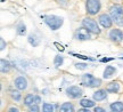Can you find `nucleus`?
I'll return each mask as SVG.
<instances>
[{
    "label": "nucleus",
    "mask_w": 123,
    "mask_h": 112,
    "mask_svg": "<svg viewBox=\"0 0 123 112\" xmlns=\"http://www.w3.org/2000/svg\"><path fill=\"white\" fill-rule=\"evenodd\" d=\"M8 112H19L18 108H15V106H12V108L8 110Z\"/></svg>",
    "instance_id": "c85d7f7f"
},
{
    "label": "nucleus",
    "mask_w": 123,
    "mask_h": 112,
    "mask_svg": "<svg viewBox=\"0 0 123 112\" xmlns=\"http://www.w3.org/2000/svg\"><path fill=\"white\" fill-rule=\"evenodd\" d=\"M81 94H82V89L78 86H71L66 89V95L70 96L71 99H76V97L81 96Z\"/></svg>",
    "instance_id": "1a4fd4ad"
},
{
    "label": "nucleus",
    "mask_w": 123,
    "mask_h": 112,
    "mask_svg": "<svg viewBox=\"0 0 123 112\" xmlns=\"http://www.w3.org/2000/svg\"><path fill=\"white\" fill-rule=\"evenodd\" d=\"M101 10L100 0H87L86 1V12L89 16H96Z\"/></svg>",
    "instance_id": "20e7f679"
},
{
    "label": "nucleus",
    "mask_w": 123,
    "mask_h": 112,
    "mask_svg": "<svg viewBox=\"0 0 123 112\" xmlns=\"http://www.w3.org/2000/svg\"><path fill=\"white\" fill-rule=\"evenodd\" d=\"M6 46H7V44L5 42L4 38H1V39H0V49H1V50H4Z\"/></svg>",
    "instance_id": "a878e982"
},
{
    "label": "nucleus",
    "mask_w": 123,
    "mask_h": 112,
    "mask_svg": "<svg viewBox=\"0 0 123 112\" xmlns=\"http://www.w3.org/2000/svg\"><path fill=\"white\" fill-rule=\"evenodd\" d=\"M0 64H1V73H7V72H9V70H10V63L8 62V61H6V59H1L0 61Z\"/></svg>",
    "instance_id": "a211bd4d"
},
{
    "label": "nucleus",
    "mask_w": 123,
    "mask_h": 112,
    "mask_svg": "<svg viewBox=\"0 0 123 112\" xmlns=\"http://www.w3.org/2000/svg\"><path fill=\"white\" fill-rule=\"evenodd\" d=\"M98 23L101 25V27L104 29H111L113 26V20L110 16V14L106 13H101L98 15Z\"/></svg>",
    "instance_id": "0eeeda50"
},
{
    "label": "nucleus",
    "mask_w": 123,
    "mask_h": 112,
    "mask_svg": "<svg viewBox=\"0 0 123 112\" xmlns=\"http://www.w3.org/2000/svg\"><path fill=\"white\" fill-rule=\"evenodd\" d=\"M29 112H40V108L38 104H32L29 108Z\"/></svg>",
    "instance_id": "b1692460"
},
{
    "label": "nucleus",
    "mask_w": 123,
    "mask_h": 112,
    "mask_svg": "<svg viewBox=\"0 0 123 112\" xmlns=\"http://www.w3.org/2000/svg\"><path fill=\"white\" fill-rule=\"evenodd\" d=\"M5 1H6V0H1V2H5Z\"/></svg>",
    "instance_id": "72a5a7b5"
},
{
    "label": "nucleus",
    "mask_w": 123,
    "mask_h": 112,
    "mask_svg": "<svg viewBox=\"0 0 123 112\" xmlns=\"http://www.w3.org/2000/svg\"><path fill=\"white\" fill-rule=\"evenodd\" d=\"M95 112H106V110L104 108H101V106H95Z\"/></svg>",
    "instance_id": "bb28decb"
},
{
    "label": "nucleus",
    "mask_w": 123,
    "mask_h": 112,
    "mask_svg": "<svg viewBox=\"0 0 123 112\" xmlns=\"http://www.w3.org/2000/svg\"><path fill=\"white\" fill-rule=\"evenodd\" d=\"M41 18L47 24V26L53 31L61 29L63 23H64V18L62 16H58V15H43V16H41Z\"/></svg>",
    "instance_id": "f257e3e1"
},
{
    "label": "nucleus",
    "mask_w": 123,
    "mask_h": 112,
    "mask_svg": "<svg viewBox=\"0 0 123 112\" xmlns=\"http://www.w3.org/2000/svg\"><path fill=\"white\" fill-rule=\"evenodd\" d=\"M113 1H114L115 4H116V2H117V1H122V0H113Z\"/></svg>",
    "instance_id": "473e14b6"
},
{
    "label": "nucleus",
    "mask_w": 123,
    "mask_h": 112,
    "mask_svg": "<svg viewBox=\"0 0 123 112\" xmlns=\"http://www.w3.org/2000/svg\"><path fill=\"white\" fill-rule=\"evenodd\" d=\"M106 90H107V93H119L120 90V84L119 82H111L107 85L106 87Z\"/></svg>",
    "instance_id": "ddd939ff"
},
{
    "label": "nucleus",
    "mask_w": 123,
    "mask_h": 112,
    "mask_svg": "<svg viewBox=\"0 0 123 112\" xmlns=\"http://www.w3.org/2000/svg\"><path fill=\"white\" fill-rule=\"evenodd\" d=\"M115 72H116V69L114 66H112V65H108V66H106V69L104 70V78L107 79V78H110L114 74Z\"/></svg>",
    "instance_id": "dca6fc26"
},
{
    "label": "nucleus",
    "mask_w": 123,
    "mask_h": 112,
    "mask_svg": "<svg viewBox=\"0 0 123 112\" xmlns=\"http://www.w3.org/2000/svg\"><path fill=\"white\" fill-rule=\"evenodd\" d=\"M42 112H54V105L49 103H43Z\"/></svg>",
    "instance_id": "5701e85b"
},
{
    "label": "nucleus",
    "mask_w": 123,
    "mask_h": 112,
    "mask_svg": "<svg viewBox=\"0 0 123 112\" xmlns=\"http://www.w3.org/2000/svg\"><path fill=\"white\" fill-rule=\"evenodd\" d=\"M63 62H64V58H63V56H61V55H57L56 57H55V59H54V64H55V66H61L62 64H63Z\"/></svg>",
    "instance_id": "4be33fe9"
},
{
    "label": "nucleus",
    "mask_w": 123,
    "mask_h": 112,
    "mask_svg": "<svg viewBox=\"0 0 123 112\" xmlns=\"http://www.w3.org/2000/svg\"><path fill=\"white\" fill-rule=\"evenodd\" d=\"M74 38L76 40H80V41H86V40H90L91 39V33L86 29V27L81 26V27H78L74 32Z\"/></svg>",
    "instance_id": "423d86ee"
},
{
    "label": "nucleus",
    "mask_w": 123,
    "mask_h": 112,
    "mask_svg": "<svg viewBox=\"0 0 123 112\" xmlns=\"http://www.w3.org/2000/svg\"><path fill=\"white\" fill-rule=\"evenodd\" d=\"M78 112H91V111H90L88 108H82V109H80Z\"/></svg>",
    "instance_id": "c756f323"
},
{
    "label": "nucleus",
    "mask_w": 123,
    "mask_h": 112,
    "mask_svg": "<svg viewBox=\"0 0 123 112\" xmlns=\"http://www.w3.org/2000/svg\"><path fill=\"white\" fill-rule=\"evenodd\" d=\"M27 86H29V82H27L26 78L19 76L15 79V87L18 90H25L27 88Z\"/></svg>",
    "instance_id": "9d476101"
},
{
    "label": "nucleus",
    "mask_w": 123,
    "mask_h": 112,
    "mask_svg": "<svg viewBox=\"0 0 123 112\" xmlns=\"http://www.w3.org/2000/svg\"><path fill=\"white\" fill-rule=\"evenodd\" d=\"M108 61H112V58H103L101 62H108Z\"/></svg>",
    "instance_id": "2f4dec72"
},
{
    "label": "nucleus",
    "mask_w": 123,
    "mask_h": 112,
    "mask_svg": "<svg viewBox=\"0 0 123 112\" xmlns=\"http://www.w3.org/2000/svg\"><path fill=\"white\" fill-rule=\"evenodd\" d=\"M81 82L83 86L87 87H97V86L101 85V80L98 78H95L91 73H86L81 78Z\"/></svg>",
    "instance_id": "39448f33"
},
{
    "label": "nucleus",
    "mask_w": 123,
    "mask_h": 112,
    "mask_svg": "<svg viewBox=\"0 0 123 112\" xmlns=\"http://www.w3.org/2000/svg\"><path fill=\"white\" fill-rule=\"evenodd\" d=\"M106 96H107V90L106 89H99L93 94L92 97H93V101H103V99H106Z\"/></svg>",
    "instance_id": "9b49d317"
},
{
    "label": "nucleus",
    "mask_w": 123,
    "mask_h": 112,
    "mask_svg": "<svg viewBox=\"0 0 123 112\" xmlns=\"http://www.w3.org/2000/svg\"><path fill=\"white\" fill-rule=\"evenodd\" d=\"M58 2H59V4H63V5H65L66 4V1H67V0H57Z\"/></svg>",
    "instance_id": "7c9ffc66"
},
{
    "label": "nucleus",
    "mask_w": 123,
    "mask_h": 112,
    "mask_svg": "<svg viewBox=\"0 0 123 112\" xmlns=\"http://www.w3.org/2000/svg\"><path fill=\"white\" fill-rule=\"evenodd\" d=\"M27 40H29V44H30L32 47H38V46L40 45V38L37 36V34H34V33L30 34L29 38H27Z\"/></svg>",
    "instance_id": "f8f14e48"
},
{
    "label": "nucleus",
    "mask_w": 123,
    "mask_h": 112,
    "mask_svg": "<svg viewBox=\"0 0 123 112\" xmlns=\"http://www.w3.org/2000/svg\"><path fill=\"white\" fill-rule=\"evenodd\" d=\"M59 112H74V105L70 102H66V103L61 105Z\"/></svg>",
    "instance_id": "4468645a"
},
{
    "label": "nucleus",
    "mask_w": 123,
    "mask_h": 112,
    "mask_svg": "<svg viewBox=\"0 0 123 112\" xmlns=\"http://www.w3.org/2000/svg\"><path fill=\"white\" fill-rule=\"evenodd\" d=\"M110 16L116 24H123V6L120 4H113L110 7Z\"/></svg>",
    "instance_id": "7ed1b4c3"
},
{
    "label": "nucleus",
    "mask_w": 123,
    "mask_h": 112,
    "mask_svg": "<svg viewBox=\"0 0 123 112\" xmlns=\"http://www.w3.org/2000/svg\"><path fill=\"white\" fill-rule=\"evenodd\" d=\"M41 103V97L40 96H38V95H35V97H34V104H39Z\"/></svg>",
    "instance_id": "cd10ccee"
},
{
    "label": "nucleus",
    "mask_w": 123,
    "mask_h": 112,
    "mask_svg": "<svg viewBox=\"0 0 123 112\" xmlns=\"http://www.w3.org/2000/svg\"><path fill=\"white\" fill-rule=\"evenodd\" d=\"M75 67L79 69V70H84V69H87V64L86 63H76Z\"/></svg>",
    "instance_id": "393cba45"
},
{
    "label": "nucleus",
    "mask_w": 123,
    "mask_h": 112,
    "mask_svg": "<svg viewBox=\"0 0 123 112\" xmlns=\"http://www.w3.org/2000/svg\"><path fill=\"white\" fill-rule=\"evenodd\" d=\"M108 38L115 44H120L123 41V31L120 29H112L108 33Z\"/></svg>",
    "instance_id": "6e6552de"
},
{
    "label": "nucleus",
    "mask_w": 123,
    "mask_h": 112,
    "mask_svg": "<svg viewBox=\"0 0 123 112\" xmlns=\"http://www.w3.org/2000/svg\"><path fill=\"white\" fill-rule=\"evenodd\" d=\"M16 33L18 36H24L26 34V25L24 24L23 22H19L16 25Z\"/></svg>",
    "instance_id": "2eb2a0df"
},
{
    "label": "nucleus",
    "mask_w": 123,
    "mask_h": 112,
    "mask_svg": "<svg viewBox=\"0 0 123 112\" xmlns=\"http://www.w3.org/2000/svg\"><path fill=\"white\" fill-rule=\"evenodd\" d=\"M111 110L113 112H123V102H114L111 104Z\"/></svg>",
    "instance_id": "f3484780"
},
{
    "label": "nucleus",
    "mask_w": 123,
    "mask_h": 112,
    "mask_svg": "<svg viewBox=\"0 0 123 112\" xmlns=\"http://www.w3.org/2000/svg\"><path fill=\"white\" fill-rule=\"evenodd\" d=\"M80 104L83 106V108H92V106H95V102L91 101V99H83L80 101Z\"/></svg>",
    "instance_id": "aec40b11"
},
{
    "label": "nucleus",
    "mask_w": 123,
    "mask_h": 112,
    "mask_svg": "<svg viewBox=\"0 0 123 112\" xmlns=\"http://www.w3.org/2000/svg\"><path fill=\"white\" fill-rule=\"evenodd\" d=\"M82 26L86 27L90 33H93V34H100L101 32V29L99 27V23L91 16H87L82 20Z\"/></svg>",
    "instance_id": "f03ea898"
},
{
    "label": "nucleus",
    "mask_w": 123,
    "mask_h": 112,
    "mask_svg": "<svg viewBox=\"0 0 123 112\" xmlns=\"http://www.w3.org/2000/svg\"><path fill=\"white\" fill-rule=\"evenodd\" d=\"M34 97L35 95H32V94H27L25 97H24V105H27V106H30L32 104L34 103Z\"/></svg>",
    "instance_id": "6ab92c4d"
},
{
    "label": "nucleus",
    "mask_w": 123,
    "mask_h": 112,
    "mask_svg": "<svg viewBox=\"0 0 123 112\" xmlns=\"http://www.w3.org/2000/svg\"><path fill=\"white\" fill-rule=\"evenodd\" d=\"M10 96H12V99H13L14 101H16V102L21 101V99H22V95H21V93H19L18 90H12V92H10Z\"/></svg>",
    "instance_id": "412c9836"
}]
</instances>
